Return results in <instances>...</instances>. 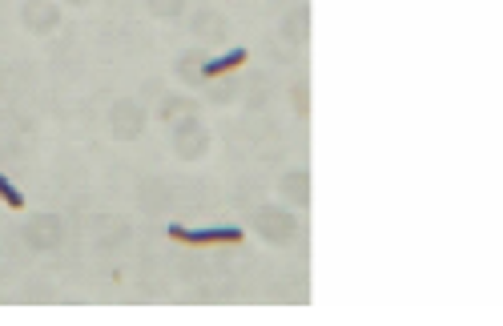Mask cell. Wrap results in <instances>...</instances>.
Segmentation results:
<instances>
[{
	"instance_id": "1",
	"label": "cell",
	"mask_w": 503,
	"mask_h": 326,
	"mask_svg": "<svg viewBox=\"0 0 503 326\" xmlns=\"http://www.w3.org/2000/svg\"><path fill=\"white\" fill-rule=\"evenodd\" d=\"M173 242H194V246H210V242H242L238 226H210V229H185V226H169Z\"/></svg>"
},
{
	"instance_id": "2",
	"label": "cell",
	"mask_w": 503,
	"mask_h": 326,
	"mask_svg": "<svg viewBox=\"0 0 503 326\" xmlns=\"http://www.w3.org/2000/svg\"><path fill=\"white\" fill-rule=\"evenodd\" d=\"M238 65H246V49H234V52H226V57H213L210 65H206V73L218 77V73H229V69H238Z\"/></svg>"
},
{
	"instance_id": "3",
	"label": "cell",
	"mask_w": 503,
	"mask_h": 326,
	"mask_svg": "<svg viewBox=\"0 0 503 326\" xmlns=\"http://www.w3.org/2000/svg\"><path fill=\"white\" fill-rule=\"evenodd\" d=\"M0 197H4V206H13V210H20V206H24V194H20V190H17L8 178H4V173H0Z\"/></svg>"
}]
</instances>
